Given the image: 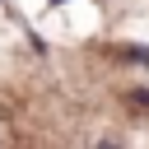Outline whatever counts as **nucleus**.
<instances>
[{"label":"nucleus","mask_w":149,"mask_h":149,"mask_svg":"<svg viewBox=\"0 0 149 149\" xmlns=\"http://www.w3.org/2000/svg\"><path fill=\"white\" fill-rule=\"evenodd\" d=\"M116 56L121 61H135V65H149V51L144 47H116Z\"/></svg>","instance_id":"obj_1"},{"label":"nucleus","mask_w":149,"mask_h":149,"mask_svg":"<svg viewBox=\"0 0 149 149\" xmlns=\"http://www.w3.org/2000/svg\"><path fill=\"white\" fill-rule=\"evenodd\" d=\"M126 98H130V102H135V107H149V88H130V93H126Z\"/></svg>","instance_id":"obj_2"},{"label":"nucleus","mask_w":149,"mask_h":149,"mask_svg":"<svg viewBox=\"0 0 149 149\" xmlns=\"http://www.w3.org/2000/svg\"><path fill=\"white\" fill-rule=\"evenodd\" d=\"M102 149H116V144H102Z\"/></svg>","instance_id":"obj_3"},{"label":"nucleus","mask_w":149,"mask_h":149,"mask_svg":"<svg viewBox=\"0 0 149 149\" xmlns=\"http://www.w3.org/2000/svg\"><path fill=\"white\" fill-rule=\"evenodd\" d=\"M56 5H61V0H56Z\"/></svg>","instance_id":"obj_4"}]
</instances>
